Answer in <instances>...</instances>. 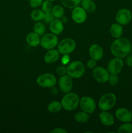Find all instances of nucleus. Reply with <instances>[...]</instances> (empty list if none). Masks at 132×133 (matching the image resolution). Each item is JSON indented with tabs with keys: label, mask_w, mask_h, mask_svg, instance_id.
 I'll list each match as a JSON object with an SVG mask.
<instances>
[{
	"label": "nucleus",
	"mask_w": 132,
	"mask_h": 133,
	"mask_svg": "<svg viewBox=\"0 0 132 133\" xmlns=\"http://www.w3.org/2000/svg\"><path fill=\"white\" fill-rule=\"evenodd\" d=\"M115 117L122 122H131L132 121L131 112L126 108L118 109L115 112Z\"/></svg>",
	"instance_id": "14"
},
{
	"label": "nucleus",
	"mask_w": 132,
	"mask_h": 133,
	"mask_svg": "<svg viewBox=\"0 0 132 133\" xmlns=\"http://www.w3.org/2000/svg\"><path fill=\"white\" fill-rule=\"evenodd\" d=\"M87 17V12L82 6H78L72 9L71 18L75 23L78 24L84 23L86 21Z\"/></svg>",
	"instance_id": "13"
},
{
	"label": "nucleus",
	"mask_w": 132,
	"mask_h": 133,
	"mask_svg": "<svg viewBox=\"0 0 132 133\" xmlns=\"http://www.w3.org/2000/svg\"><path fill=\"white\" fill-rule=\"evenodd\" d=\"M45 31H46V27L45 24L40 22H37V23H35L34 25V32H36L39 36H43L45 35Z\"/></svg>",
	"instance_id": "27"
},
{
	"label": "nucleus",
	"mask_w": 132,
	"mask_h": 133,
	"mask_svg": "<svg viewBox=\"0 0 132 133\" xmlns=\"http://www.w3.org/2000/svg\"><path fill=\"white\" fill-rule=\"evenodd\" d=\"M117 132L119 133L132 132V124L130 122H125L119 127Z\"/></svg>",
	"instance_id": "28"
},
{
	"label": "nucleus",
	"mask_w": 132,
	"mask_h": 133,
	"mask_svg": "<svg viewBox=\"0 0 132 133\" xmlns=\"http://www.w3.org/2000/svg\"><path fill=\"white\" fill-rule=\"evenodd\" d=\"M58 86L60 90L63 93L66 94L71 92L73 86L72 78L67 74L60 76L58 81Z\"/></svg>",
	"instance_id": "11"
},
{
	"label": "nucleus",
	"mask_w": 132,
	"mask_h": 133,
	"mask_svg": "<svg viewBox=\"0 0 132 133\" xmlns=\"http://www.w3.org/2000/svg\"><path fill=\"white\" fill-rule=\"evenodd\" d=\"M80 103L78 96L74 92H68L62 97L61 100L62 107L67 111L74 110L77 108Z\"/></svg>",
	"instance_id": "2"
},
{
	"label": "nucleus",
	"mask_w": 132,
	"mask_h": 133,
	"mask_svg": "<svg viewBox=\"0 0 132 133\" xmlns=\"http://www.w3.org/2000/svg\"><path fill=\"white\" fill-rule=\"evenodd\" d=\"M60 52L58 49H49L44 56V61L47 64H52L56 62L60 58Z\"/></svg>",
	"instance_id": "18"
},
{
	"label": "nucleus",
	"mask_w": 132,
	"mask_h": 133,
	"mask_svg": "<svg viewBox=\"0 0 132 133\" xmlns=\"http://www.w3.org/2000/svg\"><path fill=\"white\" fill-rule=\"evenodd\" d=\"M99 119L101 123L105 126H111L114 123V116L107 110H102L99 114Z\"/></svg>",
	"instance_id": "17"
},
{
	"label": "nucleus",
	"mask_w": 132,
	"mask_h": 133,
	"mask_svg": "<svg viewBox=\"0 0 132 133\" xmlns=\"http://www.w3.org/2000/svg\"><path fill=\"white\" fill-rule=\"evenodd\" d=\"M124 67V62L121 58L115 57L112 58L107 64V70L110 74H119Z\"/></svg>",
	"instance_id": "10"
},
{
	"label": "nucleus",
	"mask_w": 132,
	"mask_h": 133,
	"mask_svg": "<svg viewBox=\"0 0 132 133\" xmlns=\"http://www.w3.org/2000/svg\"><path fill=\"white\" fill-rule=\"evenodd\" d=\"M87 66L89 69L93 70V69H94L97 66V61L91 58L87 62Z\"/></svg>",
	"instance_id": "34"
},
{
	"label": "nucleus",
	"mask_w": 132,
	"mask_h": 133,
	"mask_svg": "<svg viewBox=\"0 0 132 133\" xmlns=\"http://www.w3.org/2000/svg\"><path fill=\"white\" fill-rule=\"evenodd\" d=\"M89 53L91 58L95 60L96 61H100L104 55L103 48L98 44H94L89 48Z\"/></svg>",
	"instance_id": "15"
},
{
	"label": "nucleus",
	"mask_w": 132,
	"mask_h": 133,
	"mask_svg": "<svg viewBox=\"0 0 132 133\" xmlns=\"http://www.w3.org/2000/svg\"><path fill=\"white\" fill-rule=\"evenodd\" d=\"M92 75L94 80L99 83H107L110 76V74L107 69L102 66H96L93 69Z\"/></svg>",
	"instance_id": "9"
},
{
	"label": "nucleus",
	"mask_w": 132,
	"mask_h": 133,
	"mask_svg": "<svg viewBox=\"0 0 132 133\" xmlns=\"http://www.w3.org/2000/svg\"><path fill=\"white\" fill-rule=\"evenodd\" d=\"M110 34L115 38L121 37L123 34L122 25L118 23L112 24L110 27Z\"/></svg>",
	"instance_id": "20"
},
{
	"label": "nucleus",
	"mask_w": 132,
	"mask_h": 133,
	"mask_svg": "<svg viewBox=\"0 0 132 133\" xmlns=\"http://www.w3.org/2000/svg\"><path fill=\"white\" fill-rule=\"evenodd\" d=\"M44 15H45V12L41 9H36L32 11L31 17L32 20L34 22H40L43 19Z\"/></svg>",
	"instance_id": "24"
},
{
	"label": "nucleus",
	"mask_w": 132,
	"mask_h": 133,
	"mask_svg": "<svg viewBox=\"0 0 132 133\" xmlns=\"http://www.w3.org/2000/svg\"><path fill=\"white\" fill-rule=\"evenodd\" d=\"M58 37L56 35L52 32L43 35L40 40L41 46L47 50L54 49L56 45H58Z\"/></svg>",
	"instance_id": "7"
},
{
	"label": "nucleus",
	"mask_w": 132,
	"mask_h": 133,
	"mask_svg": "<svg viewBox=\"0 0 132 133\" xmlns=\"http://www.w3.org/2000/svg\"><path fill=\"white\" fill-rule=\"evenodd\" d=\"M74 118H75V121L77 122L78 123H84L89 120V118H90V116L88 113L85 112L80 111L78 112L77 113L75 114Z\"/></svg>",
	"instance_id": "23"
},
{
	"label": "nucleus",
	"mask_w": 132,
	"mask_h": 133,
	"mask_svg": "<svg viewBox=\"0 0 132 133\" xmlns=\"http://www.w3.org/2000/svg\"><path fill=\"white\" fill-rule=\"evenodd\" d=\"M132 18L131 12L127 9H122L119 10L115 16L116 22L122 25H126L131 22Z\"/></svg>",
	"instance_id": "12"
},
{
	"label": "nucleus",
	"mask_w": 132,
	"mask_h": 133,
	"mask_svg": "<svg viewBox=\"0 0 132 133\" xmlns=\"http://www.w3.org/2000/svg\"><path fill=\"white\" fill-rule=\"evenodd\" d=\"M43 2V0H29V4L30 6L32 8H38L40 6Z\"/></svg>",
	"instance_id": "33"
},
{
	"label": "nucleus",
	"mask_w": 132,
	"mask_h": 133,
	"mask_svg": "<svg viewBox=\"0 0 132 133\" xmlns=\"http://www.w3.org/2000/svg\"><path fill=\"white\" fill-rule=\"evenodd\" d=\"M40 36H39L38 34H36V32H29V33L27 34V36H26V42H27V44L31 47H35L38 46L40 44Z\"/></svg>",
	"instance_id": "19"
},
{
	"label": "nucleus",
	"mask_w": 132,
	"mask_h": 133,
	"mask_svg": "<svg viewBox=\"0 0 132 133\" xmlns=\"http://www.w3.org/2000/svg\"><path fill=\"white\" fill-rule=\"evenodd\" d=\"M51 12L53 14L54 18L59 19V18H61L64 15V9L61 5H54V6H53Z\"/></svg>",
	"instance_id": "26"
},
{
	"label": "nucleus",
	"mask_w": 132,
	"mask_h": 133,
	"mask_svg": "<svg viewBox=\"0 0 132 133\" xmlns=\"http://www.w3.org/2000/svg\"><path fill=\"white\" fill-rule=\"evenodd\" d=\"M56 78L53 74L46 73L39 75L36 79V83L42 88H51L56 84Z\"/></svg>",
	"instance_id": "5"
},
{
	"label": "nucleus",
	"mask_w": 132,
	"mask_h": 133,
	"mask_svg": "<svg viewBox=\"0 0 132 133\" xmlns=\"http://www.w3.org/2000/svg\"><path fill=\"white\" fill-rule=\"evenodd\" d=\"M80 5L87 12H93L96 10V5L93 0H82Z\"/></svg>",
	"instance_id": "21"
},
{
	"label": "nucleus",
	"mask_w": 132,
	"mask_h": 133,
	"mask_svg": "<svg viewBox=\"0 0 132 133\" xmlns=\"http://www.w3.org/2000/svg\"><path fill=\"white\" fill-rule=\"evenodd\" d=\"M131 114H132V111H131Z\"/></svg>",
	"instance_id": "40"
},
{
	"label": "nucleus",
	"mask_w": 132,
	"mask_h": 133,
	"mask_svg": "<svg viewBox=\"0 0 132 133\" xmlns=\"http://www.w3.org/2000/svg\"><path fill=\"white\" fill-rule=\"evenodd\" d=\"M54 17L53 16V14H52L51 12H45V15H44V18L43 20L47 23H50L53 19H54Z\"/></svg>",
	"instance_id": "32"
},
{
	"label": "nucleus",
	"mask_w": 132,
	"mask_h": 133,
	"mask_svg": "<svg viewBox=\"0 0 132 133\" xmlns=\"http://www.w3.org/2000/svg\"><path fill=\"white\" fill-rule=\"evenodd\" d=\"M61 20H62V22H63V23H65V22H67V17H64V16H62V18H61Z\"/></svg>",
	"instance_id": "38"
},
{
	"label": "nucleus",
	"mask_w": 132,
	"mask_h": 133,
	"mask_svg": "<svg viewBox=\"0 0 132 133\" xmlns=\"http://www.w3.org/2000/svg\"><path fill=\"white\" fill-rule=\"evenodd\" d=\"M110 49L111 53L115 57L124 58L130 52V42L126 38H118L113 42Z\"/></svg>",
	"instance_id": "1"
},
{
	"label": "nucleus",
	"mask_w": 132,
	"mask_h": 133,
	"mask_svg": "<svg viewBox=\"0 0 132 133\" xmlns=\"http://www.w3.org/2000/svg\"><path fill=\"white\" fill-rule=\"evenodd\" d=\"M116 97L113 93H106L100 98L98 106L101 110H109L115 105Z\"/></svg>",
	"instance_id": "4"
},
{
	"label": "nucleus",
	"mask_w": 132,
	"mask_h": 133,
	"mask_svg": "<svg viewBox=\"0 0 132 133\" xmlns=\"http://www.w3.org/2000/svg\"><path fill=\"white\" fill-rule=\"evenodd\" d=\"M64 29L63 23L61 19L58 18H54L50 23H49V29L52 33L56 35H58L62 33Z\"/></svg>",
	"instance_id": "16"
},
{
	"label": "nucleus",
	"mask_w": 132,
	"mask_h": 133,
	"mask_svg": "<svg viewBox=\"0 0 132 133\" xmlns=\"http://www.w3.org/2000/svg\"><path fill=\"white\" fill-rule=\"evenodd\" d=\"M79 105L82 111L85 112L89 114H93L97 108L95 101L89 96H84L80 99Z\"/></svg>",
	"instance_id": "8"
},
{
	"label": "nucleus",
	"mask_w": 132,
	"mask_h": 133,
	"mask_svg": "<svg viewBox=\"0 0 132 133\" xmlns=\"http://www.w3.org/2000/svg\"><path fill=\"white\" fill-rule=\"evenodd\" d=\"M47 1H51V2H53V1H56V0H47Z\"/></svg>",
	"instance_id": "39"
},
{
	"label": "nucleus",
	"mask_w": 132,
	"mask_h": 133,
	"mask_svg": "<svg viewBox=\"0 0 132 133\" xmlns=\"http://www.w3.org/2000/svg\"><path fill=\"white\" fill-rule=\"evenodd\" d=\"M70 61V57L69 55H63V56L62 58V63L63 65L65 66L66 64L69 63Z\"/></svg>",
	"instance_id": "35"
},
{
	"label": "nucleus",
	"mask_w": 132,
	"mask_h": 133,
	"mask_svg": "<svg viewBox=\"0 0 132 133\" xmlns=\"http://www.w3.org/2000/svg\"><path fill=\"white\" fill-rule=\"evenodd\" d=\"M51 133H67V131H66L65 129L63 128H56L54 129L53 130H52L50 131Z\"/></svg>",
	"instance_id": "36"
},
{
	"label": "nucleus",
	"mask_w": 132,
	"mask_h": 133,
	"mask_svg": "<svg viewBox=\"0 0 132 133\" xmlns=\"http://www.w3.org/2000/svg\"><path fill=\"white\" fill-rule=\"evenodd\" d=\"M81 1L82 0H60V3L64 7L73 9L80 5Z\"/></svg>",
	"instance_id": "25"
},
{
	"label": "nucleus",
	"mask_w": 132,
	"mask_h": 133,
	"mask_svg": "<svg viewBox=\"0 0 132 133\" xmlns=\"http://www.w3.org/2000/svg\"><path fill=\"white\" fill-rule=\"evenodd\" d=\"M108 81L110 85L112 86V87L116 86L119 82V77H118L117 75L116 74H111L109 77Z\"/></svg>",
	"instance_id": "30"
},
{
	"label": "nucleus",
	"mask_w": 132,
	"mask_h": 133,
	"mask_svg": "<svg viewBox=\"0 0 132 133\" xmlns=\"http://www.w3.org/2000/svg\"><path fill=\"white\" fill-rule=\"evenodd\" d=\"M85 66L78 61H72L67 66V74L72 78L78 79L85 74Z\"/></svg>",
	"instance_id": "3"
},
{
	"label": "nucleus",
	"mask_w": 132,
	"mask_h": 133,
	"mask_svg": "<svg viewBox=\"0 0 132 133\" xmlns=\"http://www.w3.org/2000/svg\"><path fill=\"white\" fill-rule=\"evenodd\" d=\"M126 64L129 67L132 68V55L128 56L126 58Z\"/></svg>",
	"instance_id": "37"
},
{
	"label": "nucleus",
	"mask_w": 132,
	"mask_h": 133,
	"mask_svg": "<svg viewBox=\"0 0 132 133\" xmlns=\"http://www.w3.org/2000/svg\"><path fill=\"white\" fill-rule=\"evenodd\" d=\"M56 72L59 76H62L65 74H67V67L65 66V65H61L58 66L56 70Z\"/></svg>",
	"instance_id": "31"
},
{
	"label": "nucleus",
	"mask_w": 132,
	"mask_h": 133,
	"mask_svg": "<svg viewBox=\"0 0 132 133\" xmlns=\"http://www.w3.org/2000/svg\"><path fill=\"white\" fill-rule=\"evenodd\" d=\"M41 6V10L45 13V12H51L53 6L51 1L45 0V1L42 3Z\"/></svg>",
	"instance_id": "29"
},
{
	"label": "nucleus",
	"mask_w": 132,
	"mask_h": 133,
	"mask_svg": "<svg viewBox=\"0 0 132 133\" xmlns=\"http://www.w3.org/2000/svg\"><path fill=\"white\" fill-rule=\"evenodd\" d=\"M76 42L70 38H67L61 40L58 44V50L62 55H69L72 53L76 49Z\"/></svg>",
	"instance_id": "6"
},
{
	"label": "nucleus",
	"mask_w": 132,
	"mask_h": 133,
	"mask_svg": "<svg viewBox=\"0 0 132 133\" xmlns=\"http://www.w3.org/2000/svg\"><path fill=\"white\" fill-rule=\"evenodd\" d=\"M63 109L61 102L58 101H53L50 102L47 106L48 111L53 114H57Z\"/></svg>",
	"instance_id": "22"
}]
</instances>
